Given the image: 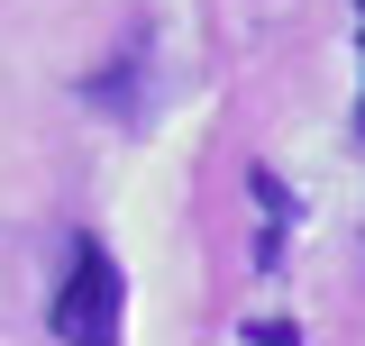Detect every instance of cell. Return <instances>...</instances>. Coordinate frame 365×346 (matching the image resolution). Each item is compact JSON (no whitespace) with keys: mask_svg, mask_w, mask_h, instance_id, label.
Returning <instances> with one entry per match:
<instances>
[{"mask_svg":"<svg viewBox=\"0 0 365 346\" xmlns=\"http://www.w3.org/2000/svg\"><path fill=\"white\" fill-rule=\"evenodd\" d=\"M119 310H128V292H119L110 246H101V237H73V246H64V283H55V301H46V328L64 346H110L119 337Z\"/></svg>","mask_w":365,"mask_h":346,"instance_id":"obj_1","label":"cell"},{"mask_svg":"<svg viewBox=\"0 0 365 346\" xmlns=\"http://www.w3.org/2000/svg\"><path fill=\"white\" fill-rule=\"evenodd\" d=\"M247 192H256V210H265V237H256V264L274 273V256H283V219H292V192H283V182H274L265 164L247 173Z\"/></svg>","mask_w":365,"mask_h":346,"instance_id":"obj_2","label":"cell"}]
</instances>
